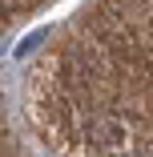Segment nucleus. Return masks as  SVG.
<instances>
[{
  "mask_svg": "<svg viewBox=\"0 0 153 157\" xmlns=\"http://www.w3.org/2000/svg\"><path fill=\"white\" fill-rule=\"evenodd\" d=\"M89 141L101 153H121V149H129V125L117 121V117H105V121H97L89 129Z\"/></svg>",
  "mask_w": 153,
  "mask_h": 157,
  "instance_id": "f257e3e1",
  "label": "nucleus"
},
{
  "mask_svg": "<svg viewBox=\"0 0 153 157\" xmlns=\"http://www.w3.org/2000/svg\"><path fill=\"white\" fill-rule=\"evenodd\" d=\"M0 8H8V12H12V8H20V0H0Z\"/></svg>",
  "mask_w": 153,
  "mask_h": 157,
  "instance_id": "f03ea898",
  "label": "nucleus"
}]
</instances>
